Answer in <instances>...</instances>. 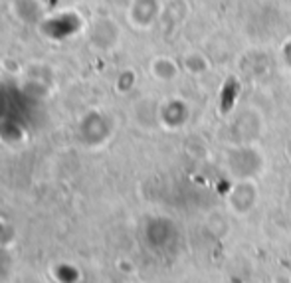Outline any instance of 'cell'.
I'll return each instance as SVG.
<instances>
[{"mask_svg": "<svg viewBox=\"0 0 291 283\" xmlns=\"http://www.w3.org/2000/svg\"><path fill=\"white\" fill-rule=\"evenodd\" d=\"M48 4H50V8H56V4H58V0H50Z\"/></svg>", "mask_w": 291, "mask_h": 283, "instance_id": "6da1fadb", "label": "cell"}]
</instances>
